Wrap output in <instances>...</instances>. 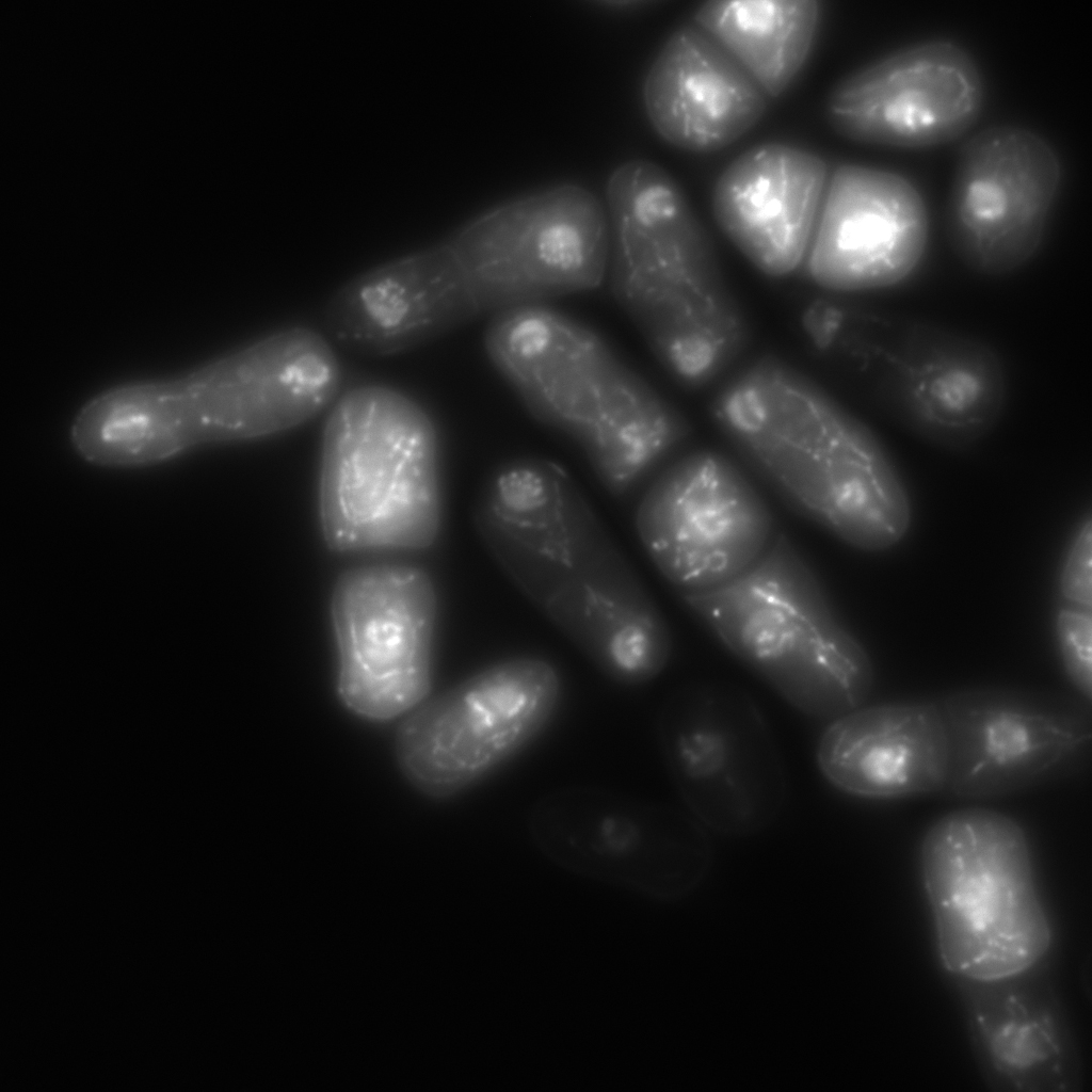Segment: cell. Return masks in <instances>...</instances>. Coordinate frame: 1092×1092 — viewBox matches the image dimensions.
Segmentation results:
<instances>
[{
	"instance_id": "52a82bcc",
	"label": "cell",
	"mask_w": 1092,
	"mask_h": 1092,
	"mask_svg": "<svg viewBox=\"0 0 1092 1092\" xmlns=\"http://www.w3.org/2000/svg\"><path fill=\"white\" fill-rule=\"evenodd\" d=\"M820 349L849 364L880 412L937 447H971L1003 413V360L970 334L845 306L825 328Z\"/></svg>"
},
{
	"instance_id": "ba28073f",
	"label": "cell",
	"mask_w": 1092,
	"mask_h": 1092,
	"mask_svg": "<svg viewBox=\"0 0 1092 1092\" xmlns=\"http://www.w3.org/2000/svg\"><path fill=\"white\" fill-rule=\"evenodd\" d=\"M559 671L537 656L493 662L405 714L395 757L405 780L433 800L477 786L529 746L562 700Z\"/></svg>"
},
{
	"instance_id": "7c38bea8",
	"label": "cell",
	"mask_w": 1092,
	"mask_h": 1092,
	"mask_svg": "<svg viewBox=\"0 0 1092 1092\" xmlns=\"http://www.w3.org/2000/svg\"><path fill=\"white\" fill-rule=\"evenodd\" d=\"M635 525L649 560L679 595L738 577L777 535L771 509L745 471L712 449L663 467L641 496Z\"/></svg>"
},
{
	"instance_id": "ac0fdd59",
	"label": "cell",
	"mask_w": 1092,
	"mask_h": 1092,
	"mask_svg": "<svg viewBox=\"0 0 1092 1092\" xmlns=\"http://www.w3.org/2000/svg\"><path fill=\"white\" fill-rule=\"evenodd\" d=\"M447 240L369 269L341 286L323 310L326 337L343 349L391 356L479 316Z\"/></svg>"
},
{
	"instance_id": "44dd1931",
	"label": "cell",
	"mask_w": 1092,
	"mask_h": 1092,
	"mask_svg": "<svg viewBox=\"0 0 1092 1092\" xmlns=\"http://www.w3.org/2000/svg\"><path fill=\"white\" fill-rule=\"evenodd\" d=\"M770 97L693 20L676 28L652 61L642 100L655 132L690 152L720 150L755 126Z\"/></svg>"
},
{
	"instance_id": "d4e9b609",
	"label": "cell",
	"mask_w": 1092,
	"mask_h": 1092,
	"mask_svg": "<svg viewBox=\"0 0 1092 1092\" xmlns=\"http://www.w3.org/2000/svg\"><path fill=\"white\" fill-rule=\"evenodd\" d=\"M816 0L707 1L692 20L777 97L804 66L820 21Z\"/></svg>"
},
{
	"instance_id": "7a4b0ae2",
	"label": "cell",
	"mask_w": 1092,
	"mask_h": 1092,
	"mask_svg": "<svg viewBox=\"0 0 1092 1092\" xmlns=\"http://www.w3.org/2000/svg\"><path fill=\"white\" fill-rule=\"evenodd\" d=\"M726 440L794 512L846 545L881 552L910 530L906 487L874 432L775 354L749 363L724 396Z\"/></svg>"
},
{
	"instance_id": "cb8c5ba5",
	"label": "cell",
	"mask_w": 1092,
	"mask_h": 1092,
	"mask_svg": "<svg viewBox=\"0 0 1092 1092\" xmlns=\"http://www.w3.org/2000/svg\"><path fill=\"white\" fill-rule=\"evenodd\" d=\"M690 434L677 407L623 362L576 444L600 484L625 497L658 473Z\"/></svg>"
},
{
	"instance_id": "484cf974",
	"label": "cell",
	"mask_w": 1092,
	"mask_h": 1092,
	"mask_svg": "<svg viewBox=\"0 0 1092 1092\" xmlns=\"http://www.w3.org/2000/svg\"><path fill=\"white\" fill-rule=\"evenodd\" d=\"M1058 653L1077 694L1092 701V615L1090 610L1064 607L1055 619Z\"/></svg>"
},
{
	"instance_id": "5b68a950",
	"label": "cell",
	"mask_w": 1092,
	"mask_h": 1092,
	"mask_svg": "<svg viewBox=\"0 0 1092 1092\" xmlns=\"http://www.w3.org/2000/svg\"><path fill=\"white\" fill-rule=\"evenodd\" d=\"M921 877L944 967L957 978L995 980L1039 963L1051 929L1022 825L1000 812H950L927 831Z\"/></svg>"
},
{
	"instance_id": "4316f807",
	"label": "cell",
	"mask_w": 1092,
	"mask_h": 1092,
	"mask_svg": "<svg viewBox=\"0 0 1092 1092\" xmlns=\"http://www.w3.org/2000/svg\"><path fill=\"white\" fill-rule=\"evenodd\" d=\"M1058 589L1069 606L1092 608V519L1089 514L1078 526L1064 555Z\"/></svg>"
},
{
	"instance_id": "7402d4cb",
	"label": "cell",
	"mask_w": 1092,
	"mask_h": 1092,
	"mask_svg": "<svg viewBox=\"0 0 1092 1092\" xmlns=\"http://www.w3.org/2000/svg\"><path fill=\"white\" fill-rule=\"evenodd\" d=\"M823 777L864 799L945 789L949 746L936 702L861 705L828 722L816 746Z\"/></svg>"
},
{
	"instance_id": "2e32d148",
	"label": "cell",
	"mask_w": 1092,
	"mask_h": 1092,
	"mask_svg": "<svg viewBox=\"0 0 1092 1092\" xmlns=\"http://www.w3.org/2000/svg\"><path fill=\"white\" fill-rule=\"evenodd\" d=\"M984 83L974 57L949 39L903 47L840 80L828 97L833 130L894 148L950 143L978 121Z\"/></svg>"
},
{
	"instance_id": "ffe728a7",
	"label": "cell",
	"mask_w": 1092,
	"mask_h": 1092,
	"mask_svg": "<svg viewBox=\"0 0 1092 1092\" xmlns=\"http://www.w3.org/2000/svg\"><path fill=\"white\" fill-rule=\"evenodd\" d=\"M821 157L786 143L754 146L720 174L714 220L762 274L783 278L801 270L824 195Z\"/></svg>"
},
{
	"instance_id": "9a60e30c",
	"label": "cell",
	"mask_w": 1092,
	"mask_h": 1092,
	"mask_svg": "<svg viewBox=\"0 0 1092 1092\" xmlns=\"http://www.w3.org/2000/svg\"><path fill=\"white\" fill-rule=\"evenodd\" d=\"M1062 178L1059 157L1041 134L997 125L960 150L947 209L958 258L985 276H1003L1038 253Z\"/></svg>"
},
{
	"instance_id": "3957f363",
	"label": "cell",
	"mask_w": 1092,
	"mask_h": 1092,
	"mask_svg": "<svg viewBox=\"0 0 1092 1092\" xmlns=\"http://www.w3.org/2000/svg\"><path fill=\"white\" fill-rule=\"evenodd\" d=\"M680 597L739 662L801 713L830 722L869 697L874 670L868 652L787 535L777 533L727 583Z\"/></svg>"
},
{
	"instance_id": "5bb4252c",
	"label": "cell",
	"mask_w": 1092,
	"mask_h": 1092,
	"mask_svg": "<svg viewBox=\"0 0 1092 1092\" xmlns=\"http://www.w3.org/2000/svg\"><path fill=\"white\" fill-rule=\"evenodd\" d=\"M936 704L949 746L945 791L984 799L1066 777L1089 764L1091 702L1063 692L974 687Z\"/></svg>"
},
{
	"instance_id": "4fadbf2b",
	"label": "cell",
	"mask_w": 1092,
	"mask_h": 1092,
	"mask_svg": "<svg viewBox=\"0 0 1092 1092\" xmlns=\"http://www.w3.org/2000/svg\"><path fill=\"white\" fill-rule=\"evenodd\" d=\"M437 596L430 576L402 564L344 572L332 596L336 692L369 722L402 719L430 696Z\"/></svg>"
},
{
	"instance_id": "277c9868",
	"label": "cell",
	"mask_w": 1092,
	"mask_h": 1092,
	"mask_svg": "<svg viewBox=\"0 0 1092 1092\" xmlns=\"http://www.w3.org/2000/svg\"><path fill=\"white\" fill-rule=\"evenodd\" d=\"M439 434L415 399L382 384L338 397L325 421L319 510L340 552L424 549L443 515Z\"/></svg>"
},
{
	"instance_id": "6da1fadb",
	"label": "cell",
	"mask_w": 1092,
	"mask_h": 1092,
	"mask_svg": "<svg viewBox=\"0 0 1092 1092\" xmlns=\"http://www.w3.org/2000/svg\"><path fill=\"white\" fill-rule=\"evenodd\" d=\"M472 519L508 580L605 677L640 686L665 669V619L560 464L536 456L501 463L480 486Z\"/></svg>"
},
{
	"instance_id": "8992f818",
	"label": "cell",
	"mask_w": 1092,
	"mask_h": 1092,
	"mask_svg": "<svg viewBox=\"0 0 1092 1092\" xmlns=\"http://www.w3.org/2000/svg\"><path fill=\"white\" fill-rule=\"evenodd\" d=\"M341 379L326 335L290 326L177 380L136 383L132 404L148 448L164 462L299 427L332 407Z\"/></svg>"
},
{
	"instance_id": "9c48e42d",
	"label": "cell",
	"mask_w": 1092,
	"mask_h": 1092,
	"mask_svg": "<svg viewBox=\"0 0 1092 1092\" xmlns=\"http://www.w3.org/2000/svg\"><path fill=\"white\" fill-rule=\"evenodd\" d=\"M480 314L598 288L608 276L606 207L589 189L560 183L497 205L446 239Z\"/></svg>"
},
{
	"instance_id": "30bf717a",
	"label": "cell",
	"mask_w": 1092,
	"mask_h": 1092,
	"mask_svg": "<svg viewBox=\"0 0 1092 1092\" xmlns=\"http://www.w3.org/2000/svg\"><path fill=\"white\" fill-rule=\"evenodd\" d=\"M657 736L688 813L707 830L745 836L767 828L786 798L784 761L752 695L730 682L696 681L662 703Z\"/></svg>"
},
{
	"instance_id": "8fae6325",
	"label": "cell",
	"mask_w": 1092,
	"mask_h": 1092,
	"mask_svg": "<svg viewBox=\"0 0 1092 1092\" xmlns=\"http://www.w3.org/2000/svg\"><path fill=\"white\" fill-rule=\"evenodd\" d=\"M528 831L562 869L661 903L692 895L712 864L707 829L691 814L597 787L540 798Z\"/></svg>"
},
{
	"instance_id": "d6986e66",
	"label": "cell",
	"mask_w": 1092,
	"mask_h": 1092,
	"mask_svg": "<svg viewBox=\"0 0 1092 1092\" xmlns=\"http://www.w3.org/2000/svg\"><path fill=\"white\" fill-rule=\"evenodd\" d=\"M484 348L527 412L575 443L624 362L598 332L547 303L492 316Z\"/></svg>"
},
{
	"instance_id": "e0dca14e",
	"label": "cell",
	"mask_w": 1092,
	"mask_h": 1092,
	"mask_svg": "<svg viewBox=\"0 0 1092 1092\" xmlns=\"http://www.w3.org/2000/svg\"><path fill=\"white\" fill-rule=\"evenodd\" d=\"M929 228L926 203L909 179L842 163L828 178L801 271L834 293L895 287L920 267Z\"/></svg>"
},
{
	"instance_id": "603a6c76",
	"label": "cell",
	"mask_w": 1092,
	"mask_h": 1092,
	"mask_svg": "<svg viewBox=\"0 0 1092 1092\" xmlns=\"http://www.w3.org/2000/svg\"><path fill=\"white\" fill-rule=\"evenodd\" d=\"M1031 967L995 980L958 978L974 1048L998 1089L1066 1090L1076 1076L1073 1041L1055 993Z\"/></svg>"
}]
</instances>
